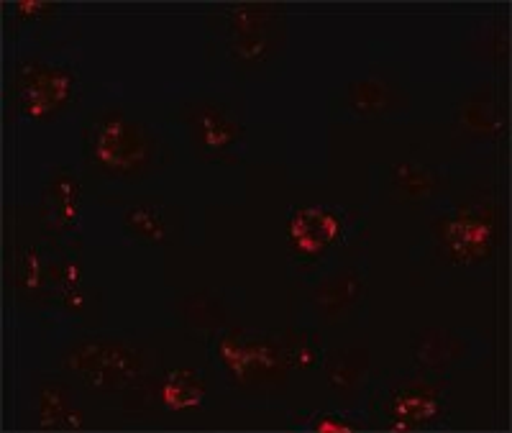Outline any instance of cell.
<instances>
[{
    "instance_id": "1",
    "label": "cell",
    "mask_w": 512,
    "mask_h": 433,
    "mask_svg": "<svg viewBox=\"0 0 512 433\" xmlns=\"http://www.w3.org/2000/svg\"><path fill=\"white\" fill-rule=\"evenodd\" d=\"M162 136L118 108L93 113L82 126V159L88 170L111 182H141L164 162Z\"/></svg>"
},
{
    "instance_id": "2",
    "label": "cell",
    "mask_w": 512,
    "mask_h": 433,
    "mask_svg": "<svg viewBox=\"0 0 512 433\" xmlns=\"http://www.w3.org/2000/svg\"><path fill=\"white\" fill-rule=\"evenodd\" d=\"M149 359L134 341L111 334H90L72 341L62 354V369L98 393H116L146 375Z\"/></svg>"
},
{
    "instance_id": "3",
    "label": "cell",
    "mask_w": 512,
    "mask_h": 433,
    "mask_svg": "<svg viewBox=\"0 0 512 433\" xmlns=\"http://www.w3.org/2000/svg\"><path fill=\"white\" fill-rule=\"evenodd\" d=\"M80 100V75L72 65L49 57L18 59L11 75V103L26 121L52 123Z\"/></svg>"
},
{
    "instance_id": "4",
    "label": "cell",
    "mask_w": 512,
    "mask_h": 433,
    "mask_svg": "<svg viewBox=\"0 0 512 433\" xmlns=\"http://www.w3.org/2000/svg\"><path fill=\"white\" fill-rule=\"evenodd\" d=\"M433 244L438 259L472 270L489 262L497 244V211L489 200H461L433 218Z\"/></svg>"
},
{
    "instance_id": "5",
    "label": "cell",
    "mask_w": 512,
    "mask_h": 433,
    "mask_svg": "<svg viewBox=\"0 0 512 433\" xmlns=\"http://www.w3.org/2000/svg\"><path fill=\"white\" fill-rule=\"evenodd\" d=\"M372 408L387 431L438 428L448 418V382L431 375L390 377L374 393Z\"/></svg>"
},
{
    "instance_id": "6",
    "label": "cell",
    "mask_w": 512,
    "mask_h": 433,
    "mask_svg": "<svg viewBox=\"0 0 512 433\" xmlns=\"http://www.w3.org/2000/svg\"><path fill=\"white\" fill-rule=\"evenodd\" d=\"M213 357L228 382L236 387H264L287 382L292 369L282 354L280 339L228 328L213 339Z\"/></svg>"
},
{
    "instance_id": "7",
    "label": "cell",
    "mask_w": 512,
    "mask_h": 433,
    "mask_svg": "<svg viewBox=\"0 0 512 433\" xmlns=\"http://www.w3.org/2000/svg\"><path fill=\"white\" fill-rule=\"evenodd\" d=\"M349 216L333 205H297L287 216V246L300 267L315 270L346 239Z\"/></svg>"
},
{
    "instance_id": "8",
    "label": "cell",
    "mask_w": 512,
    "mask_h": 433,
    "mask_svg": "<svg viewBox=\"0 0 512 433\" xmlns=\"http://www.w3.org/2000/svg\"><path fill=\"white\" fill-rule=\"evenodd\" d=\"M192 144L203 157L226 159L244 141V126L233 111L216 100H198L185 111Z\"/></svg>"
},
{
    "instance_id": "9",
    "label": "cell",
    "mask_w": 512,
    "mask_h": 433,
    "mask_svg": "<svg viewBox=\"0 0 512 433\" xmlns=\"http://www.w3.org/2000/svg\"><path fill=\"white\" fill-rule=\"evenodd\" d=\"M82 213V185L72 167H54L44 182L41 218L57 236L75 234Z\"/></svg>"
},
{
    "instance_id": "10",
    "label": "cell",
    "mask_w": 512,
    "mask_h": 433,
    "mask_svg": "<svg viewBox=\"0 0 512 433\" xmlns=\"http://www.w3.org/2000/svg\"><path fill=\"white\" fill-rule=\"evenodd\" d=\"M364 293H367V270L346 267L326 282H320L313 295V308L328 323H338L364 300Z\"/></svg>"
},
{
    "instance_id": "11",
    "label": "cell",
    "mask_w": 512,
    "mask_h": 433,
    "mask_svg": "<svg viewBox=\"0 0 512 433\" xmlns=\"http://www.w3.org/2000/svg\"><path fill=\"white\" fill-rule=\"evenodd\" d=\"M154 398L169 413H198L208 400V380L198 369L172 367L157 380Z\"/></svg>"
},
{
    "instance_id": "12",
    "label": "cell",
    "mask_w": 512,
    "mask_h": 433,
    "mask_svg": "<svg viewBox=\"0 0 512 433\" xmlns=\"http://www.w3.org/2000/svg\"><path fill=\"white\" fill-rule=\"evenodd\" d=\"M402 100L405 93L384 77H364L346 88V108L356 118H387L400 111Z\"/></svg>"
},
{
    "instance_id": "13",
    "label": "cell",
    "mask_w": 512,
    "mask_h": 433,
    "mask_svg": "<svg viewBox=\"0 0 512 433\" xmlns=\"http://www.w3.org/2000/svg\"><path fill=\"white\" fill-rule=\"evenodd\" d=\"M36 418L47 431H80L85 413L77 405L75 393L64 382H44L36 395Z\"/></svg>"
},
{
    "instance_id": "14",
    "label": "cell",
    "mask_w": 512,
    "mask_h": 433,
    "mask_svg": "<svg viewBox=\"0 0 512 433\" xmlns=\"http://www.w3.org/2000/svg\"><path fill=\"white\" fill-rule=\"evenodd\" d=\"M221 26L228 36L282 34L285 31V8L274 3H236L223 8Z\"/></svg>"
},
{
    "instance_id": "15",
    "label": "cell",
    "mask_w": 512,
    "mask_h": 433,
    "mask_svg": "<svg viewBox=\"0 0 512 433\" xmlns=\"http://www.w3.org/2000/svg\"><path fill=\"white\" fill-rule=\"evenodd\" d=\"M456 126L464 131L466 139H497L505 126L500 100L489 93H469L456 106Z\"/></svg>"
},
{
    "instance_id": "16",
    "label": "cell",
    "mask_w": 512,
    "mask_h": 433,
    "mask_svg": "<svg viewBox=\"0 0 512 433\" xmlns=\"http://www.w3.org/2000/svg\"><path fill=\"white\" fill-rule=\"evenodd\" d=\"M323 372L328 377L333 393L351 395L356 393L369 375V354L359 349H338V352H326L323 359Z\"/></svg>"
},
{
    "instance_id": "17",
    "label": "cell",
    "mask_w": 512,
    "mask_h": 433,
    "mask_svg": "<svg viewBox=\"0 0 512 433\" xmlns=\"http://www.w3.org/2000/svg\"><path fill=\"white\" fill-rule=\"evenodd\" d=\"M282 44V34H254V36H228L226 57L233 67L244 72L262 70L277 57Z\"/></svg>"
},
{
    "instance_id": "18",
    "label": "cell",
    "mask_w": 512,
    "mask_h": 433,
    "mask_svg": "<svg viewBox=\"0 0 512 433\" xmlns=\"http://www.w3.org/2000/svg\"><path fill=\"white\" fill-rule=\"evenodd\" d=\"M282 354L287 359V367L292 372H310V369L323 367V359H326V344L320 339L318 331H310V328H290L280 336Z\"/></svg>"
},
{
    "instance_id": "19",
    "label": "cell",
    "mask_w": 512,
    "mask_h": 433,
    "mask_svg": "<svg viewBox=\"0 0 512 433\" xmlns=\"http://www.w3.org/2000/svg\"><path fill=\"white\" fill-rule=\"evenodd\" d=\"M441 180V172L418 162H400L390 170L392 193L400 195V200L431 198L441 188Z\"/></svg>"
},
{
    "instance_id": "20",
    "label": "cell",
    "mask_w": 512,
    "mask_h": 433,
    "mask_svg": "<svg viewBox=\"0 0 512 433\" xmlns=\"http://www.w3.org/2000/svg\"><path fill=\"white\" fill-rule=\"evenodd\" d=\"M123 234L136 244L162 246L169 241V223L157 205H131L123 213Z\"/></svg>"
},
{
    "instance_id": "21",
    "label": "cell",
    "mask_w": 512,
    "mask_h": 433,
    "mask_svg": "<svg viewBox=\"0 0 512 433\" xmlns=\"http://www.w3.org/2000/svg\"><path fill=\"white\" fill-rule=\"evenodd\" d=\"M47 264L49 259L36 249L26 246L16 257V290L24 298H36L47 290Z\"/></svg>"
},
{
    "instance_id": "22",
    "label": "cell",
    "mask_w": 512,
    "mask_h": 433,
    "mask_svg": "<svg viewBox=\"0 0 512 433\" xmlns=\"http://www.w3.org/2000/svg\"><path fill=\"white\" fill-rule=\"evenodd\" d=\"M459 352V339L448 331H425L415 336L413 357L420 367L438 369L441 364H448Z\"/></svg>"
},
{
    "instance_id": "23",
    "label": "cell",
    "mask_w": 512,
    "mask_h": 433,
    "mask_svg": "<svg viewBox=\"0 0 512 433\" xmlns=\"http://www.w3.org/2000/svg\"><path fill=\"white\" fill-rule=\"evenodd\" d=\"M85 290V267L77 254H59L47 264V290L49 298L62 293Z\"/></svg>"
},
{
    "instance_id": "24",
    "label": "cell",
    "mask_w": 512,
    "mask_h": 433,
    "mask_svg": "<svg viewBox=\"0 0 512 433\" xmlns=\"http://www.w3.org/2000/svg\"><path fill=\"white\" fill-rule=\"evenodd\" d=\"M369 426V418L346 410H320L303 418V428L315 433H356Z\"/></svg>"
},
{
    "instance_id": "25",
    "label": "cell",
    "mask_w": 512,
    "mask_h": 433,
    "mask_svg": "<svg viewBox=\"0 0 512 433\" xmlns=\"http://www.w3.org/2000/svg\"><path fill=\"white\" fill-rule=\"evenodd\" d=\"M11 18H16L18 24H36V21H44V18H52L54 11H57V6L54 3H39V0H34V3H13L11 8Z\"/></svg>"
},
{
    "instance_id": "26",
    "label": "cell",
    "mask_w": 512,
    "mask_h": 433,
    "mask_svg": "<svg viewBox=\"0 0 512 433\" xmlns=\"http://www.w3.org/2000/svg\"><path fill=\"white\" fill-rule=\"evenodd\" d=\"M52 303L57 308H62L64 313H72V316H80V313L88 311V293L85 290H75V293H62V295H54Z\"/></svg>"
}]
</instances>
